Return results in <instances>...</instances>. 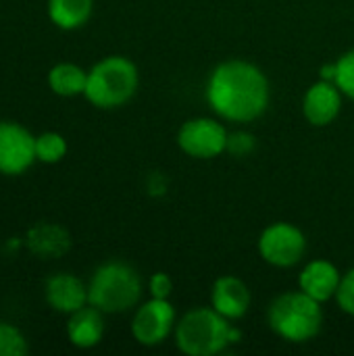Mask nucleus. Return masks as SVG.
<instances>
[{
  "label": "nucleus",
  "mask_w": 354,
  "mask_h": 356,
  "mask_svg": "<svg viewBox=\"0 0 354 356\" xmlns=\"http://www.w3.org/2000/svg\"><path fill=\"white\" fill-rule=\"evenodd\" d=\"M319 305L321 302H317L303 290L286 292L277 296L269 307V327L286 342H309L319 334L323 323V313Z\"/></svg>",
  "instance_id": "7ed1b4c3"
},
{
  "label": "nucleus",
  "mask_w": 354,
  "mask_h": 356,
  "mask_svg": "<svg viewBox=\"0 0 354 356\" xmlns=\"http://www.w3.org/2000/svg\"><path fill=\"white\" fill-rule=\"evenodd\" d=\"M138 90V67L119 54L106 56L88 71L86 98L98 108H117Z\"/></svg>",
  "instance_id": "39448f33"
},
{
  "label": "nucleus",
  "mask_w": 354,
  "mask_h": 356,
  "mask_svg": "<svg viewBox=\"0 0 354 356\" xmlns=\"http://www.w3.org/2000/svg\"><path fill=\"white\" fill-rule=\"evenodd\" d=\"M67 154V140L56 131H46L35 138V159L42 163H58Z\"/></svg>",
  "instance_id": "a211bd4d"
},
{
  "label": "nucleus",
  "mask_w": 354,
  "mask_h": 356,
  "mask_svg": "<svg viewBox=\"0 0 354 356\" xmlns=\"http://www.w3.org/2000/svg\"><path fill=\"white\" fill-rule=\"evenodd\" d=\"M227 131L225 127L207 117H196L186 121L179 127L177 144L192 159H215L227 150Z\"/></svg>",
  "instance_id": "0eeeda50"
},
{
  "label": "nucleus",
  "mask_w": 354,
  "mask_h": 356,
  "mask_svg": "<svg viewBox=\"0 0 354 356\" xmlns=\"http://www.w3.org/2000/svg\"><path fill=\"white\" fill-rule=\"evenodd\" d=\"M319 73H321V79H323V81H332V83H336V75H338V63L323 65Z\"/></svg>",
  "instance_id": "b1692460"
},
{
  "label": "nucleus",
  "mask_w": 354,
  "mask_h": 356,
  "mask_svg": "<svg viewBox=\"0 0 354 356\" xmlns=\"http://www.w3.org/2000/svg\"><path fill=\"white\" fill-rule=\"evenodd\" d=\"M175 327V309L169 300L152 298L142 305L131 321V334L142 346L163 344Z\"/></svg>",
  "instance_id": "1a4fd4ad"
},
{
  "label": "nucleus",
  "mask_w": 354,
  "mask_h": 356,
  "mask_svg": "<svg viewBox=\"0 0 354 356\" xmlns=\"http://www.w3.org/2000/svg\"><path fill=\"white\" fill-rule=\"evenodd\" d=\"M336 300H338V307L344 313L354 315V269H351L340 280V286H338V292H336Z\"/></svg>",
  "instance_id": "412c9836"
},
{
  "label": "nucleus",
  "mask_w": 354,
  "mask_h": 356,
  "mask_svg": "<svg viewBox=\"0 0 354 356\" xmlns=\"http://www.w3.org/2000/svg\"><path fill=\"white\" fill-rule=\"evenodd\" d=\"M240 338V330L215 309H192L175 323V344L188 356L219 355Z\"/></svg>",
  "instance_id": "f03ea898"
},
{
  "label": "nucleus",
  "mask_w": 354,
  "mask_h": 356,
  "mask_svg": "<svg viewBox=\"0 0 354 356\" xmlns=\"http://www.w3.org/2000/svg\"><path fill=\"white\" fill-rule=\"evenodd\" d=\"M142 296V282L134 267L125 263L100 265L88 286V305L102 313H125L138 305Z\"/></svg>",
  "instance_id": "20e7f679"
},
{
  "label": "nucleus",
  "mask_w": 354,
  "mask_h": 356,
  "mask_svg": "<svg viewBox=\"0 0 354 356\" xmlns=\"http://www.w3.org/2000/svg\"><path fill=\"white\" fill-rule=\"evenodd\" d=\"M252 146H255V138L248 136V134H244V131L232 134V136L227 138V150H230L232 154H236V156L246 154Z\"/></svg>",
  "instance_id": "5701e85b"
},
{
  "label": "nucleus",
  "mask_w": 354,
  "mask_h": 356,
  "mask_svg": "<svg viewBox=\"0 0 354 356\" xmlns=\"http://www.w3.org/2000/svg\"><path fill=\"white\" fill-rule=\"evenodd\" d=\"M27 353V340L19 327L0 321V356H23Z\"/></svg>",
  "instance_id": "6ab92c4d"
},
{
  "label": "nucleus",
  "mask_w": 354,
  "mask_h": 356,
  "mask_svg": "<svg viewBox=\"0 0 354 356\" xmlns=\"http://www.w3.org/2000/svg\"><path fill=\"white\" fill-rule=\"evenodd\" d=\"M25 244L40 259H58L71 248V236L56 223H35L27 232Z\"/></svg>",
  "instance_id": "4468645a"
},
{
  "label": "nucleus",
  "mask_w": 354,
  "mask_h": 356,
  "mask_svg": "<svg viewBox=\"0 0 354 356\" xmlns=\"http://www.w3.org/2000/svg\"><path fill=\"white\" fill-rule=\"evenodd\" d=\"M94 0H48V17L61 29H77L88 23Z\"/></svg>",
  "instance_id": "dca6fc26"
},
{
  "label": "nucleus",
  "mask_w": 354,
  "mask_h": 356,
  "mask_svg": "<svg viewBox=\"0 0 354 356\" xmlns=\"http://www.w3.org/2000/svg\"><path fill=\"white\" fill-rule=\"evenodd\" d=\"M336 86L344 96L354 100V50H348L338 58V75H336Z\"/></svg>",
  "instance_id": "aec40b11"
},
{
  "label": "nucleus",
  "mask_w": 354,
  "mask_h": 356,
  "mask_svg": "<svg viewBox=\"0 0 354 356\" xmlns=\"http://www.w3.org/2000/svg\"><path fill=\"white\" fill-rule=\"evenodd\" d=\"M207 100L219 117L234 123H248L265 113L269 81L257 65L232 58L213 69L207 83Z\"/></svg>",
  "instance_id": "f257e3e1"
},
{
  "label": "nucleus",
  "mask_w": 354,
  "mask_h": 356,
  "mask_svg": "<svg viewBox=\"0 0 354 356\" xmlns=\"http://www.w3.org/2000/svg\"><path fill=\"white\" fill-rule=\"evenodd\" d=\"M211 305L227 319H240L246 315L250 307V290L248 286L234 275H223L213 284Z\"/></svg>",
  "instance_id": "f8f14e48"
},
{
  "label": "nucleus",
  "mask_w": 354,
  "mask_h": 356,
  "mask_svg": "<svg viewBox=\"0 0 354 356\" xmlns=\"http://www.w3.org/2000/svg\"><path fill=\"white\" fill-rule=\"evenodd\" d=\"M340 271L334 263L330 261H311L303 273L298 275V286L305 294L315 298L317 302H328L330 298L336 296L338 286H340Z\"/></svg>",
  "instance_id": "ddd939ff"
},
{
  "label": "nucleus",
  "mask_w": 354,
  "mask_h": 356,
  "mask_svg": "<svg viewBox=\"0 0 354 356\" xmlns=\"http://www.w3.org/2000/svg\"><path fill=\"white\" fill-rule=\"evenodd\" d=\"M35 138L19 123L0 121V173L21 175L33 165Z\"/></svg>",
  "instance_id": "6e6552de"
},
{
  "label": "nucleus",
  "mask_w": 354,
  "mask_h": 356,
  "mask_svg": "<svg viewBox=\"0 0 354 356\" xmlns=\"http://www.w3.org/2000/svg\"><path fill=\"white\" fill-rule=\"evenodd\" d=\"M148 288H150L152 298L169 300V296H171V292H173V282H171V277H169L167 273L159 271V273H154V275L150 277Z\"/></svg>",
  "instance_id": "4be33fe9"
},
{
  "label": "nucleus",
  "mask_w": 354,
  "mask_h": 356,
  "mask_svg": "<svg viewBox=\"0 0 354 356\" xmlns=\"http://www.w3.org/2000/svg\"><path fill=\"white\" fill-rule=\"evenodd\" d=\"M46 302L58 313H75L88 305V288L71 273H56L46 282Z\"/></svg>",
  "instance_id": "9b49d317"
},
{
  "label": "nucleus",
  "mask_w": 354,
  "mask_h": 356,
  "mask_svg": "<svg viewBox=\"0 0 354 356\" xmlns=\"http://www.w3.org/2000/svg\"><path fill=\"white\" fill-rule=\"evenodd\" d=\"M307 252L305 234L292 223H273L259 238V254L273 267H294Z\"/></svg>",
  "instance_id": "423d86ee"
},
{
  "label": "nucleus",
  "mask_w": 354,
  "mask_h": 356,
  "mask_svg": "<svg viewBox=\"0 0 354 356\" xmlns=\"http://www.w3.org/2000/svg\"><path fill=\"white\" fill-rule=\"evenodd\" d=\"M340 94H342L340 88L332 81L321 79V81L313 83L307 90L305 100H303V113H305L307 121L317 127L330 125L340 113V106H342Z\"/></svg>",
  "instance_id": "9d476101"
},
{
  "label": "nucleus",
  "mask_w": 354,
  "mask_h": 356,
  "mask_svg": "<svg viewBox=\"0 0 354 356\" xmlns=\"http://www.w3.org/2000/svg\"><path fill=\"white\" fill-rule=\"evenodd\" d=\"M67 336L69 342L77 348H92L96 346L104 336V319L102 311L96 307H81L79 311L71 313L67 323Z\"/></svg>",
  "instance_id": "2eb2a0df"
},
{
  "label": "nucleus",
  "mask_w": 354,
  "mask_h": 356,
  "mask_svg": "<svg viewBox=\"0 0 354 356\" xmlns=\"http://www.w3.org/2000/svg\"><path fill=\"white\" fill-rule=\"evenodd\" d=\"M50 90L58 96H77L86 92L88 73L73 63H58L48 73Z\"/></svg>",
  "instance_id": "f3484780"
}]
</instances>
